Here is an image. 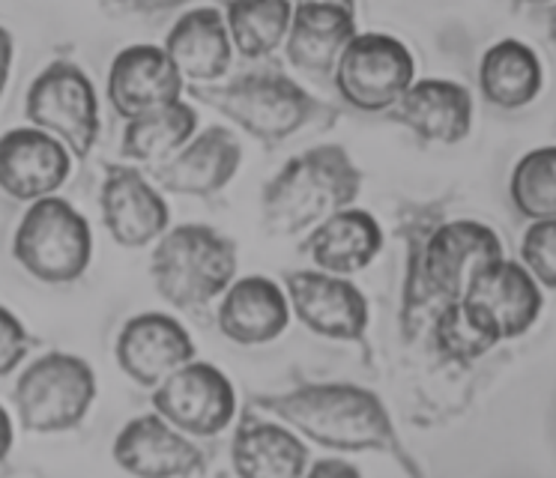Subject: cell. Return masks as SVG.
Masks as SVG:
<instances>
[{
    "mask_svg": "<svg viewBox=\"0 0 556 478\" xmlns=\"http://www.w3.org/2000/svg\"><path fill=\"white\" fill-rule=\"evenodd\" d=\"M261 404L329 449H387L395 457L401 454V442L380 398L351 382L303 386L288 394L261 398Z\"/></svg>",
    "mask_w": 556,
    "mask_h": 478,
    "instance_id": "6da1fadb",
    "label": "cell"
},
{
    "mask_svg": "<svg viewBox=\"0 0 556 478\" xmlns=\"http://www.w3.org/2000/svg\"><path fill=\"white\" fill-rule=\"evenodd\" d=\"M359 191V171L341 147H317L291 159L264 189L266 225L296 234L341 213Z\"/></svg>",
    "mask_w": 556,
    "mask_h": 478,
    "instance_id": "7a4b0ae2",
    "label": "cell"
},
{
    "mask_svg": "<svg viewBox=\"0 0 556 478\" xmlns=\"http://www.w3.org/2000/svg\"><path fill=\"white\" fill-rule=\"evenodd\" d=\"M237 249L228 237L204 225L170 230L153 251V281L177 309L198 311L230 285Z\"/></svg>",
    "mask_w": 556,
    "mask_h": 478,
    "instance_id": "3957f363",
    "label": "cell"
},
{
    "mask_svg": "<svg viewBox=\"0 0 556 478\" xmlns=\"http://www.w3.org/2000/svg\"><path fill=\"white\" fill-rule=\"evenodd\" d=\"M13 254L39 281L70 285L90 266V254H93L90 225L70 201L42 198L30 203V210L15 230Z\"/></svg>",
    "mask_w": 556,
    "mask_h": 478,
    "instance_id": "277c9868",
    "label": "cell"
},
{
    "mask_svg": "<svg viewBox=\"0 0 556 478\" xmlns=\"http://www.w3.org/2000/svg\"><path fill=\"white\" fill-rule=\"evenodd\" d=\"M97 398V374L81 356L49 353L18 377L15 413L27 430L61 433L75 428Z\"/></svg>",
    "mask_w": 556,
    "mask_h": 478,
    "instance_id": "5b68a950",
    "label": "cell"
},
{
    "mask_svg": "<svg viewBox=\"0 0 556 478\" xmlns=\"http://www.w3.org/2000/svg\"><path fill=\"white\" fill-rule=\"evenodd\" d=\"M198 96L266 143L303 129L320 111L315 99L281 72H245L225 87L198 90Z\"/></svg>",
    "mask_w": 556,
    "mask_h": 478,
    "instance_id": "8992f818",
    "label": "cell"
},
{
    "mask_svg": "<svg viewBox=\"0 0 556 478\" xmlns=\"http://www.w3.org/2000/svg\"><path fill=\"white\" fill-rule=\"evenodd\" d=\"M496 261H503V242L482 222L464 218L437 227L413 263L419 287H425L422 305L437 302L443 311L452 302H460L472 281Z\"/></svg>",
    "mask_w": 556,
    "mask_h": 478,
    "instance_id": "52a82bcc",
    "label": "cell"
},
{
    "mask_svg": "<svg viewBox=\"0 0 556 478\" xmlns=\"http://www.w3.org/2000/svg\"><path fill=\"white\" fill-rule=\"evenodd\" d=\"M25 111L34 129L49 131L78 159H87L93 150L99 135L97 90L75 63L58 60L39 72L37 81L30 84Z\"/></svg>",
    "mask_w": 556,
    "mask_h": 478,
    "instance_id": "ba28073f",
    "label": "cell"
},
{
    "mask_svg": "<svg viewBox=\"0 0 556 478\" xmlns=\"http://www.w3.org/2000/svg\"><path fill=\"white\" fill-rule=\"evenodd\" d=\"M336 81L341 96L363 111L399 105L401 96L413 87L410 51L392 36H353L336 66Z\"/></svg>",
    "mask_w": 556,
    "mask_h": 478,
    "instance_id": "9c48e42d",
    "label": "cell"
},
{
    "mask_svg": "<svg viewBox=\"0 0 556 478\" xmlns=\"http://www.w3.org/2000/svg\"><path fill=\"white\" fill-rule=\"evenodd\" d=\"M153 406L170 428L213 437L230 425L237 394L222 370L204 362H189L159 386Z\"/></svg>",
    "mask_w": 556,
    "mask_h": 478,
    "instance_id": "30bf717a",
    "label": "cell"
},
{
    "mask_svg": "<svg viewBox=\"0 0 556 478\" xmlns=\"http://www.w3.org/2000/svg\"><path fill=\"white\" fill-rule=\"evenodd\" d=\"M70 177V153L49 131L13 129L0 138V189L15 201L54 198Z\"/></svg>",
    "mask_w": 556,
    "mask_h": 478,
    "instance_id": "8fae6325",
    "label": "cell"
},
{
    "mask_svg": "<svg viewBox=\"0 0 556 478\" xmlns=\"http://www.w3.org/2000/svg\"><path fill=\"white\" fill-rule=\"evenodd\" d=\"M464 302L503 341V338H518L539 320L544 297L539 281L523 269V263L503 257L472 281L470 290L464 293Z\"/></svg>",
    "mask_w": 556,
    "mask_h": 478,
    "instance_id": "7c38bea8",
    "label": "cell"
},
{
    "mask_svg": "<svg viewBox=\"0 0 556 478\" xmlns=\"http://www.w3.org/2000/svg\"><path fill=\"white\" fill-rule=\"evenodd\" d=\"M192 356L194 344L182 323L159 311L132 317L117 338V362L141 386H162Z\"/></svg>",
    "mask_w": 556,
    "mask_h": 478,
    "instance_id": "4fadbf2b",
    "label": "cell"
},
{
    "mask_svg": "<svg viewBox=\"0 0 556 478\" xmlns=\"http://www.w3.org/2000/svg\"><path fill=\"white\" fill-rule=\"evenodd\" d=\"M182 96V75L170 63L165 48H123L109 72V99L126 120L174 105Z\"/></svg>",
    "mask_w": 556,
    "mask_h": 478,
    "instance_id": "5bb4252c",
    "label": "cell"
},
{
    "mask_svg": "<svg viewBox=\"0 0 556 478\" xmlns=\"http://www.w3.org/2000/svg\"><path fill=\"white\" fill-rule=\"evenodd\" d=\"M114 457L135 478H180L204 466L201 449H194L162 416L129 422L114 440Z\"/></svg>",
    "mask_w": 556,
    "mask_h": 478,
    "instance_id": "9a60e30c",
    "label": "cell"
},
{
    "mask_svg": "<svg viewBox=\"0 0 556 478\" xmlns=\"http://www.w3.org/2000/svg\"><path fill=\"white\" fill-rule=\"evenodd\" d=\"M102 215L111 237L126 249H141L168 227V203L141 171L111 165L102 183Z\"/></svg>",
    "mask_w": 556,
    "mask_h": 478,
    "instance_id": "2e32d148",
    "label": "cell"
},
{
    "mask_svg": "<svg viewBox=\"0 0 556 478\" xmlns=\"http://www.w3.org/2000/svg\"><path fill=\"white\" fill-rule=\"evenodd\" d=\"M293 311L312 332L327 338H359L368 326V302L339 275L293 273L288 275Z\"/></svg>",
    "mask_w": 556,
    "mask_h": 478,
    "instance_id": "e0dca14e",
    "label": "cell"
},
{
    "mask_svg": "<svg viewBox=\"0 0 556 478\" xmlns=\"http://www.w3.org/2000/svg\"><path fill=\"white\" fill-rule=\"evenodd\" d=\"M392 117L416 131L422 141L458 143L470 135L472 99L460 84L425 78L401 96Z\"/></svg>",
    "mask_w": 556,
    "mask_h": 478,
    "instance_id": "ac0fdd59",
    "label": "cell"
},
{
    "mask_svg": "<svg viewBox=\"0 0 556 478\" xmlns=\"http://www.w3.org/2000/svg\"><path fill=\"white\" fill-rule=\"evenodd\" d=\"M240 141L225 126H213L198 135L186 150L156 165V179L162 189L180 194H210L218 191L240 167Z\"/></svg>",
    "mask_w": 556,
    "mask_h": 478,
    "instance_id": "d6986e66",
    "label": "cell"
},
{
    "mask_svg": "<svg viewBox=\"0 0 556 478\" xmlns=\"http://www.w3.org/2000/svg\"><path fill=\"white\" fill-rule=\"evenodd\" d=\"M288 54L305 72H332L353 42V10L344 3H303L293 10Z\"/></svg>",
    "mask_w": 556,
    "mask_h": 478,
    "instance_id": "ffe728a7",
    "label": "cell"
},
{
    "mask_svg": "<svg viewBox=\"0 0 556 478\" xmlns=\"http://www.w3.org/2000/svg\"><path fill=\"white\" fill-rule=\"evenodd\" d=\"M165 54L182 78L216 81L230 66V34L222 12L213 7L192 10L174 24Z\"/></svg>",
    "mask_w": 556,
    "mask_h": 478,
    "instance_id": "44dd1931",
    "label": "cell"
},
{
    "mask_svg": "<svg viewBox=\"0 0 556 478\" xmlns=\"http://www.w3.org/2000/svg\"><path fill=\"white\" fill-rule=\"evenodd\" d=\"M288 299L269 278H242L218 309V326L237 344H266L288 326Z\"/></svg>",
    "mask_w": 556,
    "mask_h": 478,
    "instance_id": "7402d4cb",
    "label": "cell"
},
{
    "mask_svg": "<svg viewBox=\"0 0 556 478\" xmlns=\"http://www.w3.org/2000/svg\"><path fill=\"white\" fill-rule=\"evenodd\" d=\"M383 246V234L375 218L363 210H341L329 215L308 239L312 261L327 269V275H351L375 261Z\"/></svg>",
    "mask_w": 556,
    "mask_h": 478,
    "instance_id": "603a6c76",
    "label": "cell"
},
{
    "mask_svg": "<svg viewBox=\"0 0 556 478\" xmlns=\"http://www.w3.org/2000/svg\"><path fill=\"white\" fill-rule=\"evenodd\" d=\"M233 469L240 478H303L308 452L291 430L245 418L233 433Z\"/></svg>",
    "mask_w": 556,
    "mask_h": 478,
    "instance_id": "cb8c5ba5",
    "label": "cell"
},
{
    "mask_svg": "<svg viewBox=\"0 0 556 478\" xmlns=\"http://www.w3.org/2000/svg\"><path fill=\"white\" fill-rule=\"evenodd\" d=\"M479 84L488 102L500 108H523L539 96L544 84L542 60L527 42L503 39L484 51Z\"/></svg>",
    "mask_w": 556,
    "mask_h": 478,
    "instance_id": "d4e9b609",
    "label": "cell"
},
{
    "mask_svg": "<svg viewBox=\"0 0 556 478\" xmlns=\"http://www.w3.org/2000/svg\"><path fill=\"white\" fill-rule=\"evenodd\" d=\"M194 111L186 102L156 108L150 114L129 120V126L123 131V155H129L135 162H150L162 165L170 155L182 150V143L192 138L194 131Z\"/></svg>",
    "mask_w": 556,
    "mask_h": 478,
    "instance_id": "484cf974",
    "label": "cell"
},
{
    "mask_svg": "<svg viewBox=\"0 0 556 478\" xmlns=\"http://www.w3.org/2000/svg\"><path fill=\"white\" fill-rule=\"evenodd\" d=\"M293 7L281 0L269 3H230L228 34L245 58H266L291 30Z\"/></svg>",
    "mask_w": 556,
    "mask_h": 478,
    "instance_id": "4316f807",
    "label": "cell"
},
{
    "mask_svg": "<svg viewBox=\"0 0 556 478\" xmlns=\"http://www.w3.org/2000/svg\"><path fill=\"white\" fill-rule=\"evenodd\" d=\"M511 203L523 218H556V147H539L520 159L508 179Z\"/></svg>",
    "mask_w": 556,
    "mask_h": 478,
    "instance_id": "83f0119b",
    "label": "cell"
},
{
    "mask_svg": "<svg viewBox=\"0 0 556 478\" xmlns=\"http://www.w3.org/2000/svg\"><path fill=\"white\" fill-rule=\"evenodd\" d=\"M434 338L440 353L448 358H458V362H472V358H479L500 344V335L464 299L437 311Z\"/></svg>",
    "mask_w": 556,
    "mask_h": 478,
    "instance_id": "f1b7e54d",
    "label": "cell"
},
{
    "mask_svg": "<svg viewBox=\"0 0 556 478\" xmlns=\"http://www.w3.org/2000/svg\"><path fill=\"white\" fill-rule=\"evenodd\" d=\"M520 261L539 287H556V218L532 222L520 242Z\"/></svg>",
    "mask_w": 556,
    "mask_h": 478,
    "instance_id": "f546056e",
    "label": "cell"
},
{
    "mask_svg": "<svg viewBox=\"0 0 556 478\" xmlns=\"http://www.w3.org/2000/svg\"><path fill=\"white\" fill-rule=\"evenodd\" d=\"M27 347H30V341H27L25 326L0 305V377L10 374L25 358Z\"/></svg>",
    "mask_w": 556,
    "mask_h": 478,
    "instance_id": "4dcf8cb0",
    "label": "cell"
},
{
    "mask_svg": "<svg viewBox=\"0 0 556 478\" xmlns=\"http://www.w3.org/2000/svg\"><path fill=\"white\" fill-rule=\"evenodd\" d=\"M305 478H363V476H359V469L348 464V461L329 457V461H320V464H317Z\"/></svg>",
    "mask_w": 556,
    "mask_h": 478,
    "instance_id": "1f68e13d",
    "label": "cell"
},
{
    "mask_svg": "<svg viewBox=\"0 0 556 478\" xmlns=\"http://www.w3.org/2000/svg\"><path fill=\"white\" fill-rule=\"evenodd\" d=\"M10 66H13V36L0 27V96H3V87L10 78Z\"/></svg>",
    "mask_w": 556,
    "mask_h": 478,
    "instance_id": "d6a6232c",
    "label": "cell"
},
{
    "mask_svg": "<svg viewBox=\"0 0 556 478\" xmlns=\"http://www.w3.org/2000/svg\"><path fill=\"white\" fill-rule=\"evenodd\" d=\"M13 449V418L0 406V461Z\"/></svg>",
    "mask_w": 556,
    "mask_h": 478,
    "instance_id": "836d02e7",
    "label": "cell"
},
{
    "mask_svg": "<svg viewBox=\"0 0 556 478\" xmlns=\"http://www.w3.org/2000/svg\"><path fill=\"white\" fill-rule=\"evenodd\" d=\"M551 34H554V42H556V7L551 10Z\"/></svg>",
    "mask_w": 556,
    "mask_h": 478,
    "instance_id": "e575fe53",
    "label": "cell"
}]
</instances>
